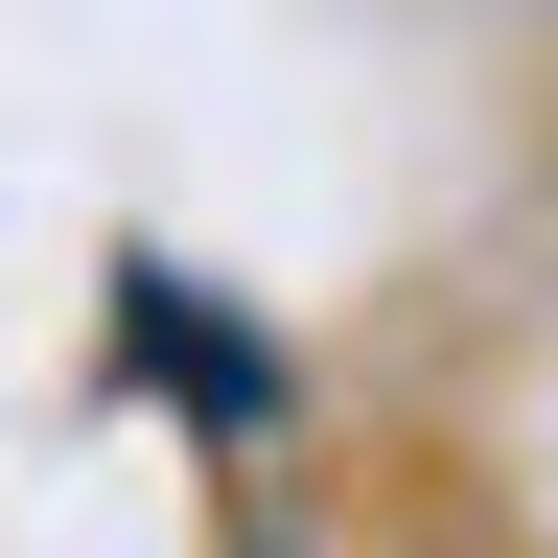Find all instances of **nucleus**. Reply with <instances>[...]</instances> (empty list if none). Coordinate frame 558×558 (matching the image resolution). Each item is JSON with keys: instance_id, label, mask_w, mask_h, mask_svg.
Segmentation results:
<instances>
[{"instance_id": "1", "label": "nucleus", "mask_w": 558, "mask_h": 558, "mask_svg": "<svg viewBox=\"0 0 558 558\" xmlns=\"http://www.w3.org/2000/svg\"><path fill=\"white\" fill-rule=\"evenodd\" d=\"M117 326H140V373H163V396H209V418H279V349H256V326H209L163 256H117Z\"/></svg>"}]
</instances>
